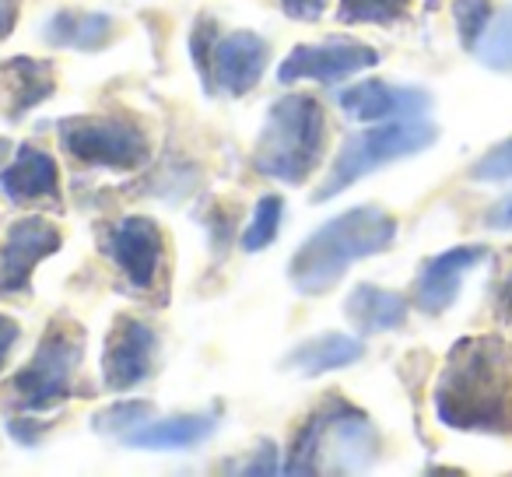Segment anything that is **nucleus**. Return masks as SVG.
<instances>
[{"mask_svg": "<svg viewBox=\"0 0 512 477\" xmlns=\"http://www.w3.org/2000/svg\"><path fill=\"white\" fill-rule=\"evenodd\" d=\"M397 239V218L383 207H351L337 218L323 221L288 260V281L299 295H327L351 264L386 253Z\"/></svg>", "mask_w": 512, "mask_h": 477, "instance_id": "f03ea898", "label": "nucleus"}, {"mask_svg": "<svg viewBox=\"0 0 512 477\" xmlns=\"http://www.w3.org/2000/svg\"><path fill=\"white\" fill-rule=\"evenodd\" d=\"M214 428H218L214 414H172V418H165V421L151 418L148 425L130 432L127 439H123V446L155 449V453H165V449H190V446H200L204 439H211Z\"/></svg>", "mask_w": 512, "mask_h": 477, "instance_id": "a211bd4d", "label": "nucleus"}, {"mask_svg": "<svg viewBox=\"0 0 512 477\" xmlns=\"http://www.w3.org/2000/svg\"><path fill=\"white\" fill-rule=\"evenodd\" d=\"M0 193L11 204H39V200H53L60 204V169L53 155L39 148H18L15 162L0 169Z\"/></svg>", "mask_w": 512, "mask_h": 477, "instance_id": "2eb2a0df", "label": "nucleus"}, {"mask_svg": "<svg viewBox=\"0 0 512 477\" xmlns=\"http://www.w3.org/2000/svg\"><path fill=\"white\" fill-rule=\"evenodd\" d=\"M435 137H439L435 123L421 120V116L390 120V123H379V127L358 130V134H351L348 141L341 144L334 165H330V176L323 179V186L313 193V200L323 204V200L337 197V193H344L348 186H355L358 179H365L369 172L400 162V158L421 155L425 148H432Z\"/></svg>", "mask_w": 512, "mask_h": 477, "instance_id": "423d86ee", "label": "nucleus"}, {"mask_svg": "<svg viewBox=\"0 0 512 477\" xmlns=\"http://www.w3.org/2000/svg\"><path fill=\"white\" fill-rule=\"evenodd\" d=\"M155 418L148 400H120V404H109L106 411H99L92 418V428L99 435H113V439H127L130 432H137L141 425Z\"/></svg>", "mask_w": 512, "mask_h": 477, "instance_id": "4be33fe9", "label": "nucleus"}, {"mask_svg": "<svg viewBox=\"0 0 512 477\" xmlns=\"http://www.w3.org/2000/svg\"><path fill=\"white\" fill-rule=\"evenodd\" d=\"M0 85H4V99H8V120H22L25 113L46 102L57 88L53 67L32 57H15L8 64H0Z\"/></svg>", "mask_w": 512, "mask_h": 477, "instance_id": "dca6fc26", "label": "nucleus"}, {"mask_svg": "<svg viewBox=\"0 0 512 477\" xmlns=\"http://www.w3.org/2000/svg\"><path fill=\"white\" fill-rule=\"evenodd\" d=\"M428 8H435V0H428Z\"/></svg>", "mask_w": 512, "mask_h": 477, "instance_id": "72a5a7b5", "label": "nucleus"}, {"mask_svg": "<svg viewBox=\"0 0 512 477\" xmlns=\"http://www.w3.org/2000/svg\"><path fill=\"white\" fill-rule=\"evenodd\" d=\"M477 60H481L488 71H498V74H512V8L502 11V18L484 29L481 43L474 46Z\"/></svg>", "mask_w": 512, "mask_h": 477, "instance_id": "5701e85b", "label": "nucleus"}, {"mask_svg": "<svg viewBox=\"0 0 512 477\" xmlns=\"http://www.w3.org/2000/svg\"><path fill=\"white\" fill-rule=\"evenodd\" d=\"M435 414L456 432L512 435V344L463 337L435 383Z\"/></svg>", "mask_w": 512, "mask_h": 477, "instance_id": "f257e3e1", "label": "nucleus"}, {"mask_svg": "<svg viewBox=\"0 0 512 477\" xmlns=\"http://www.w3.org/2000/svg\"><path fill=\"white\" fill-rule=\"evenodd\" d=\"M484 257H488L484 246H453V250L432 257L421 267L418 281H414V306L425 316H442L456 302V295H460L463 278Z\"/></svg>", "mask_w": 512, "mask_h": 477, "instance_id": "4468645a", "label": "nucleus"}, {"mask_svg": "<svg viewBox=\"0 0 512 477\" xmlns=\"http://www.w3.org/2000/svg\"><path fill=\"white\" fill-rule=\"evenodd\" d=\"M158 365V334L137 316H116L102 351V383L106 390H134L151 379Z\"/></svg>", "mask_w": 512, "mask_h": 477, "instance_id": "9b49d317", "label": "nucleus"}, {"mask_svg": "<svg viewBox=\"0 0 512 477\" xmlns=\"http://www.w3.org/2000/svg\"><path fill=\"white\" fill-rule=\"evenodd\" d=\"M330 0H281V8H285L288 18L295 22H320L323 11H327Z\"/></svg>", "mask_w": 512, "mask_h": 477, "instance_id": "cd10ccee", "label": "nucleus"}, {"mask_svg": "<svg viewBox=\"0 0 512 477\" xmlns=\"http://www.w3.org/2000/svg\"><path fill=\"white\" fill-rule=\"evenodd\" d=\"M383 453L379 428L351 407L348 400L330 397L320 411L309 414L295 446L288 453V474H358L369 470Z\"/></svg>", "mask_w": 512, "mask_h": 477, "instance_id": "7ed1b4c3", "label": "nucleus"}, {"mask_svg": "<svg viewBox=\"0 0 512 477\" xmlns=\"http://www.w3.org/2000/svg\"><path fill=\"white\" fill-rule=\"evenodd\" d=\"M281 221H285V200H281L278 193L260 197V204H256L253 218H249V225H246V232H242V250L264 253L267 246L278 239Z\"/></svg>", "mask_w": 512, "mask_h": 477, "instance_id": "412c9836", "label": "nucleus"}, {"mask_svg": "<svg viewBox=\"0 0 512 477\" xmlns=\"http://www.w3.org/2000/svg\"><path fill=\"white\" fill-rule=\"evenodd\" d=\"M495 313H498V320L512 323V264H509V271L502 274V281H498V295H495Z\"/></svg>", "mask_w": 512, "mask_h": 477, "instance_id": "c756f323", "label": "nucleus"}, {"mask_svg": "<svg viewBox=\"0 0 512 477\" xmlns=\"http://www.w3.org/2000/svg\"><path fill=\"white\" fill-rule=\"evenodd\" d=\"M484 221H488L491 228H505V232H512V197H505L502 204L491 207Z\"/></svg>", "mask_w": 512, "mask_h": 477, "instance_id": "2f4dec72", "label": "nucleus"}, {"mask_svg": "<svg viewBox=\"0 0 512 477\" xmlns=\"http://www.w3.org/2000/svg\"><path fill=\"white\" fill-rule=\"evenodd\" d=\"M218 22L214 18H200L193 25V36H190V57L193 67H197L200 81H204V92H207V81H211V50H214V39H218Z\"/></svg>", "mask_w": 512, "mask_h": 477, "instance_id": "bb28decb", "label": "nucleus"}, {"mask_svg": "<svg viewBox=\"0 0 512 477\" xmlns=\"http://www.w3.org/2000/svg\"><path fill=\"white\" fill-rule=\"evenodd\" d=\"M379 64V53L369 43L358 39L330 36L323 43L295 46L278 67L281 85H295V81H323V85H341V81L355 78V74L369 71Z\"/></svg>", "mask_w": 512, "mask_h": 477, "instance_id": "9d476101", "label": "nucleus"}, {"mask_svg": "<svg viewBox=\"0 0 512 477\" xmlns=\"http://www.w3.org/2000/svg\"><path fill=\"white\" fill-rule=\"evenodd\" d=\"M267 64H271V46L256 36V32L218 36L211 50V81H207V92L242 99V95H249L260 85Z\"/></svg>", "mask_w": 512, "mask_h": 477, "instance_id": "f8f14e48", "label": "nucleus"}, {"mask_svg": "<svg viewBox=\"0 0 512 477\" xmlns=\"http://www.w3.org/2000/svg\"><path fill=\"white\" fill-rule=\"evenodd\" d=\"M116 36V22L102 11H57L43 25V39L60 50L95 53L109 46Z\"/></svg>", "mask_w": 512, "mask_h": 477, "instance_id": "6ab92c4d", "label": "nucleus"}, {"mask_svg": "<svg viewBox=\"0 0 512 477\" xmlns=\"http://www.w3.org/2000/svg\"><path fill=\"white\" fill-rule=\"evenodd\" d=\"M18 337H22V330H18V323L11 320V316H0V369H4V362H8L11 351H15Z\"/></svg>", "mask_w": 512, "mask_h": 477, "instance_id": "c85d7f7f", "label": "nucleus"}, {"mask_svg": "<svg viewBox=\"0 0 512 477\" xmlns=\"http://www.w3.org/2000/svg\"><path fill=\"white\" fill-rule=\"evenodd\" d=\"M351 327L358 334H386V330H400L407 320V302L404 295L386 292L376 285H358L344 302Z\"/></svg>", "mask_w": 512, "mask_h": 477, "instance_id": "aec40b11", "label": "nucleus"}, {"mask_svg": "<svg viewBox=\"0 0 512 477\" xmlns=\"http://www.w3.org/2000/svg\"><path fill=\"white\" fill-rule=\"evenodd\" d=\"M341 109L358 123H386V120H411V116H425L432 109V95L421 88L390 85V81H362L351 85L337 95Z\"/></svg>", "mask_w": 512, "mask_h": 477, "instance_id": "ddd939ff", "label": "nucleus"}, {"mask_svg": "<svg viewBox=\"0 0 512 477\" xmlns=\"http://www.w3.org/2000/svg\"><path fill=\"white\" fill-rule=\"evenodd\" d=\"M99 246L116 271L127 278L130 292H148L155 288L158 274H162L165 260V239L158 221L144 218V214H127V218L113 221L106 232L99 235Z\"/></svg>", "mask_w": 512, "mask_h": 477, "instance_id": "6e6552de", "label": "nucleus"}, {"mask_svg": "<svg viewBox=\"0 0 512 477\" xmlns=\"http://www.w3.org/2000/svg\"><path fill=\"white\" fill-rule=\"evenodd\" d=\"M18 8H22V0H0V43H4V39L15 32Z\"/></svg>", "mask_w": 512, "mask_h": 477, "instance_id": "7c9ffc66", "label": "nucleus"}, {"mask_svg": "<svg viewBox=\"0 0 512 477\" xmlns=\"http://www.w3.org/2000/svg\"><path fill=\"white\" fill-rule=\"evenodd\" d=\"M60 148L81 165H95V169H113V172H134L148 162L151 141L134 120H60L57 127Z\"/></svg>", "mask_w": 512, "mask_h": 477, "instance_id": "0eeeda50", "label": "nucleus"}, {"mask_svg": "<svg viewBox=\"0 0 512 477\" xmlns=\"http://www.w3.org/2000/svg\"><path fill=\"white\" fill-rule=\"evenodd\" d=\"M327 148V113L313 95H281L256 137L253 169L264 179L302 186Z\"/></svg>", "mask_w": 512, "mask_h": 477, "instance_id": "20e7f679", "label": "nucleus"}, {"mask_svg": "<svg viewBox=\"0 0 512 477\" xmlns=\"http://www.w3.org/2000/svg\"><path fill=\"white\" fill-rule=\"evenodd\" d=\"M358 358H362V341H355V337H348V334H320V337L302 341L292 355L281 358V369L295 372V376L316 379L334 369H348Z\"/></svg>", "mask_w": 512, "mask_h": 477, "instance_id": "f3484780", "label": "nucleus"}, {"mask_svg": "<svg viewBox=\"0 0 512 477\" xmlns=\"http://www.w3.org/2000/svg\"><path fill=\"white\" fill-rule=\"evenodd\" d=\"M64 235L43 214L18 218L0 243V299H18L32 292V274L46 257L60 253Z\"/></svg>", "mask_w": 512, "mask_h": 477, "instance_id": "1a4fd4ad", "label": "nucleus"}, {"mask_svg": "<svg viewBox=\"0 0 512 477\" xmlns=\"http://www.w3.org/2000/svg\"><path fill=\"white\" fill-rule=\"evenodd\" d=\"M81 362H85V330L74 320H67V316H60V320H53L43 330L29 365H22L18 376L11 379L15 404L25 414L60 407L64 400H71L78 393Z\"/></svg>", "mask_w": 512, "mask_h": 477, "instance_id": "39448f33", "label": "nucleus"}, {"mask_svg": "<svg viewBox=\"0 0 512 477\" xmlns=\"http://www.w3.org/2000/svg\"><path fill=\"white\" fill-rule=\"evenodd\" d=\"M453 22L456 32H460L463 50L474 53L484 29L491 25V0H453Z\"/></svg>", "mask_w": 512, "mask_h": 477, "instance_id": "393cba45", "label": "nucleus"}, {"mask_svg": "<svg viewBox=\"0 0 512 477\" xmlns=\"http://www.w3.org/2000/svg\"><path fill=\"white\" fill-rule=\"evenodd\" d=\"M470 179H477V183H502V179H512V137L495 144L491 151H484L474 162V169H470Z\"/></svg>", "mask_w": 512, "mask_h": 477, "instance_id": "a878e982", "label": "nucleus"}, {"mask_svg": "<svg viewBox=\"0 0 512 477\" xmlns=\"http://www.w3.org/2000/svg\"><path fill=\"white\" fill-rule=\"evenodd\" d=\"M11 155V141L8 137H0V165H4V158Z\"/></svg>", "mask_w": 512, "mask_h": 477, "instance_id": "473e14b6", "label": "nucleus"}, {"mask_svg": "<svg viewBox=\"0 0 512 477\" xmlns=\"http://www.w3.org/2000/svg\"><path fill=\"white\" fill-rule=\"evenodd\" d=\"M411 11V0H341L337 18L344 25H393Z\"/></svg>", "mask_w": 512, "mask_h": 477, "instance_id": "b1692460", "label": "nucleus"}]
</instances>
